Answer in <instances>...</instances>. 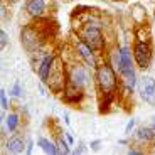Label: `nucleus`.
Wrapping results in <instances>:
<instances>
[{
  "label": "nucleus",
  "instance_id": "nucleus-1",
  "mask_svg": "<svg viewBox=\"0 0 155 155\" xmlns=\"http://www.w3.org/2000/svg\"><path fill=\"white\" fill-rule=\"evenodd\" d=\"M110 58H113V66L116 68L118 74L123 78V86L127 88L128 93L137 89V71H135V59H133V51L128 46H120L116 51H113Z\"/></svg>",
  "mask_w": 155,
  "mask_h": 155
},
{
  "label": "nucleus",
  "instance_id": "nucleus-2",
  "mask_svg": "<svg viewBox=\"0 0 155 155\" xmlns=\"http://www.w3.org/2000/svg\"><path fill=\"white\" fill-rule=\"evenodd\" d=\"M94 79H96V88L100 89L101 94H116L120 89L118 71L108 61L98 64V68L94 69Z\"/></svg>",
  "mask_w": 155,
  "mask_h": 155
},
{
  "label": "nucleus",
  "instance_id": "nucleus-3",
  "mask_svg": "<svg viewBox=\"0 0 155 155\" xmlns=\"http://www.w3.org/2000/svg\"><path fill=\"white\" fill-rule=\"evenodd\" d=\"M76 35L78 39H81L83 42H86L98 54H101L106 49V39H105V34H103V27L94 19L86 20L81 27L78 29Z\"/></svg>",
  "mask_w": 155,
  "mask_h": 155
},
{
  "label": "nucleus",
  "instance_id": "nucleus-4",
  "mask_svg": "<svg viewBox=\"0 0 155 155\" xmlns=\"http://www.w3.org/2000/svg\"><path fill=\"white\" fill-rule=\"evenodd\" d=\"M66 69H68V81L73 83L74 86H78L83 91H89L94 86V83H96L94 74L91 73L93 68H89L83 61L66 64Z\"/></svg>",
  "mask_w": 155,
  "mask_h": 155
},
{
  "label": "nucleus",
  "instance_id": "nucleus-5",
  "mask_svg": "<svg viewBox=\"0 0 155 155\" xmlns=\"http://www.w3.org/2000/svg\"><path fill=\"white\" fill-rule=\"evenodd\" d=\"M44 42H46V31L37 27V24H29L24 25L20 31V44H22L24 51H27L29 54H35L44 49Z\"/></svg>",
  "mask_w": 155,
  "mask_h": 155
},
{
  "label": "nucleus",
  "instance_id": "nucleus-6",
  "mask_svg": "<svg viewBox=\"0 0 155 155\" xmlns=\"http://www.w3.org/2000/svg\"><path fill=\"white\" fill-rule=\"evenodd\" d=\"M66 83H68V69H66V62L62 61L61 58L56 59L54 66L51 69V74L47 78V81L44 84L49 88L51 93L54 94H61L66 88Z\"/></svg>",
  "mask_w": 155,
  "mask_h": 155
},
{
  "label": "nucleus",
  "instance_id": "nucleus-7",
  "mask_svg": "<svg viewBox=\"0 0 155 155\" xmlns=\"http://www.w3.org/2000/svg\"><path fill=\"white\" fill-rule=\"evenodd\" d=\"M133 59H135V64L140 69H148V66L152 64V59H153V47L150 46L148 41H143V39L135 41V44H133Z\"/></svg>",
  "mask_w": 155,
  "mask_h": 155
},
{
  "label": "nucleus",
  "instance_id": "nucleus-8",
  "mask_svg": "<svg viewBox=\"0 0 155 155\" xmlns=\"http://www.w3.org/2000/svg\"><path fill=\"white\" fill-rule=\"evenodd\" d=\"M56 59H58V56L54 54V52H41L39 54V59L37 62H35V73H37L39 79H41V83H46L47 78H49L51 74V69H52V66H54Z\"/></svg>",
  "mask_w": 155,
  "mask_h": 155
},
{
  "label": "nucleus",
  "instance_id": "nucleus-9",
  "mask_svg": "<svg viewBox=\"0 0 155 155\" xmlns=\"http://www.w3.org/2000/svg\"><path fill=\"white\" fill-rule=\"evenodd\" d=\"M137 91L147 105L155 106V78L142 76L137 83Z\"/></svg>",
  "mask_w": 155,
  "mask_h": 155
},
{
  "label": "nucleus",
  "instance_id": "nucleus-10",
  "mask_svg": "<svg viewBox=\"0 0 155 155\" xmlns=\"http://www.w3.org/2000/svg\"><path fill=\"white\" fill-rule=\"evenodd\" d=\"M74 51H76V56L79 58V61H83L84 64H88V66L93 68V69L98 68L100 61L96 59V52H94L86 42H83L81 39H76V42H74Z\"/></svg>",
  "mask_w": 155,
  "mask_h": 155
},
{
  "label": "nucleus",
  "instance_id": "nucleus-11",
  "mask_svg": "<svg viewBox=\"0 0 155 155\" xmlns=\"http://www.w3.org/2000/svg\"><path fill=\"white\" fill-rule=\"evenodd\" d=\"M86 98V91L79 89L78 86H74L73 83L68 81L66 83V88L64 91L61 93V100L66 103V105H71V106H79L84 101Z\"/></svg>",
  "mask_w": 155,
  "mask_h": 155
},
{
  "label": "nucleus",
  "instance_id": "nucleus-12",
  "mask_svg": "<svg viewBox=\"0 0 155 155\" xmlns=\"http://www.w3.org/2000/svg\"><path fill=\"white\" fill-rule=\"evenodd\" d=\"M24 8L32 20H41L47 12V2L46 0H25Z\"/></svg>",
  "mask_w": 155,
  "mask_h": 155
},
{
  "label": "nucleus",
  "instance_id": "nucleus-13",
  "mask_svg": "<svg viewBox=\"0 0 155 155\" xmlns=\"http://www.w3.org/2000/svg\"><path fill=\"white\" fill-rule=\"evenodd\" d=\"M25 148H27L25 147V140L17 132L12 133L7 138V142H5V150L8 153H22V152H25Z\"/></svg>",
  "mask_w": 155,
  "mask_h": 155
},
{
  "label": "nucleus",
  "instance_id": "nucleus-14",
  "mask_svg": "<svg viewBox=\"0 0 155 155\" xmlns=\"http://www.w3.org/2000/svg\"><path fill=\"white\" fill-rule=\"evenodd\" d=\"M135 140H137V143H140V145L153 143V140H155V130H153L152 127L137 128V132H135Z\"/></svg>",
  "mask_w": 155,
  "mask_h": 155
},
{
  "label": "nucleus",
  "instance_id": "nucleus-15",
  "mask_svg": "<svg viewBox=\"0 0 155 155\" xmlns=\"http://www.w3.org/2000/svg\"><path fill=\"white\" fill-rule=\"evenodd\" d=\"M37 145H39V148H41V150H42L44 153H49V155H56V153H59L56 142H51V140L44 138V137H41V138L37 140Z\"/></svg>",
  "mask_w": 155,
  "mask_h": 155
},
{
  "label": "nucleus",
  "instance_id": "nucleus-16",
  "mask_svg": "<svg viewBox=\"0 0 155 155\" xmlns=\"http://www.w3.org/2000/svg\"><path fill=\"white\" fill-rule=\"evenodd\" d=\"M5 127H7V130L10 133L17 132L20 127V113L14 111V113H8L7 115V120H5Z\"/></svg>",
  "mask_w": 155,
  "mask_h": 155
},
{
  "label": "nucleus",
  "instance_id": "nucleus-17",
  "mask_svg": "<svg viewBox=\"0 0 155 155\" xmlns=\"http://www.w3.org/2000/svg\"><path fill=\"white\" fill-rule=\"evenodd\" d=\"M116 94H101V100H100V105H98V108H100V113L101 115H106V113L110 111V108H111L113 101H115Z\"/></svg>",
  "mask_w": 155,
  "mask_h": 155
},
{
  "label": "nucleus",
  "instance_id": "nucleus-18",
  "mask_svg": "<svg viewBox=\"0 0 155 155\" xmlns=\"http://www.w3.org/2000/svg\"><path fill=\"white\" fill-rule=\"evenodd\" d=\"M56 145H58L59 153H69L71 152V147L68 145L66 140H64V135H59L58 138H56Z\"/></svg>",
  "mask_w": 155,
  "mask_h": 155
},
{
  "label": "nucleus",
  "instance_id": "nucleus-19",
  "mask_svg": "<svg viewBox=\"0 0 155 155\" xmlns=\"http://www.w3.org/2000/svg\"><path fill=\"white\" fill-rule=\"evenodd\" d=\"M0 105H2L4 111H8V98H7V93H5L4 88L0 89Z\"/></svg>",
  "mask_w": 155,
  "mask_h": 155
},
{
  "label": "nucleus",
  "instance_id": "nucleus-20",
  "mask_svg": "<svg viewBox=\"0 0 155 155\" xmlns=\"http://www.w3.org/2000/svg\"><path fill=\"white\" fill-rule=\"evenodd\" d=\"M7 46H8V35H7V32L2 29V31H0V47L5 49Z\"/></svg>",
  "mask_w": 155,
  "mask_h": 155
},
{
  "label": "nucleus",
  "instance_id": "nucleus-21",
  "mask_svg": "<svg viewBox=\"0 0 155 155\" xmlns=\"http://www.w3.org/2000/svg\"><path fill=\"white\" fill-rule=\"evenodd\" d=\"M12 96L14 98L22 96V86H20V83H15V84H14V88H12Z\"/></svg>",
  "mask_w": 155,
  "mask_h": 155
},
{
  "label": "nucleus",
  "instance_id": "nucleus-22",
  "mask_svg": "<svg viewBox=\"0 0 155 155\" xmlns=\"http://www.w3.org/2000/svg\"><path fill=\"white\" fill-rule=\"evenodd\" d=\"M135 118H130V120H128V123H127V128H125V133H130L133 130V128H135Z\"/></svg>",
  "mask_w": 155,
  "mask_h": 155
},
{
  "label": "nucleus",
  "instance_id": "nucleus-23",
  "mask_svg": "<svg viewBox=\"0 0 155 155\" xmlns=\"http://www.w3.org/2000/svg\"><path fill=\"white\" fill-rule=\"evenodd\" d=\"M62 135H64V140H66V142H68V145H69V147H73V145H74V137L73 135H71V133H62Z\"/></svg>",
  "mask_w": 155,
  "mask_h": 155
},
{
  "label": "nucleus",
  "instance_id": "nucleus-24",
  "mask_svg": "<svg viewBox=\"0 0 155 155\" xmlns=\"http://www.w3.org/2000/svg\"><path fill=\"white\" fill-rule=\"evenodd\" d=\"M128 153H130V155H140V153H142V148H130Z\"/></svg>",
  "mask_w": 155,
  "mask_h": 155
},
{
  "label": "nucleus",
  "instance_id": "nucleus-25",
  "mask_svg": "<svg viewBox=\"0 0 155 155\" xmlns=\"http://www.w3.org/2000/svg\"><path fill=\"white\" fill-rule=\"evenodd\" d=\"M100 147H101V142H100V140H94L93 143H91V148H93V150H98Z\"/></svg>",
  "mask_w": 155,
  "mask_h": 155
},
{
  "label": "nucleus",
  "instance_id": "nucleus-26",
  "mask_svg": "<svg viewBox=\"0 0 155 155\" xmlns=\"http://www.w3.org/2000/svg\"><path fill=\"white\" fill-rule=\"evenodd\" d=\"M32 148H34V142L29 140V145H27V148H25V152H27V153H32Z\"/></svg>",
  "mask_w": 155,
  "mask_h": 155
},
{
  "label": "nucleus",
  "instance_id": "nucleus-27",
  "mask_svg": "<svg viewBox=\"0 0 155 155\" xmlns=\"http://www.w3.org/2000/svg\"><path fill=\"white\" fill-rule=\"evenodd\" d=\"M64 121H66V125H69V115H68V113H66V115H64Z\"/></svg>",
  "mask_w": 155,
  "mask_h": 155
},
{
  "label": "nucleus",
  "instance_id": "nucleus-28",
  "mask_svg": "<svg viewBox=\"0 0 155 155\" xmlns=\"http://www.w3.org/2000/svg\"><path fill=\"white\" fill-rule=\"evenodd\" d=\"M152 128H153V130H155V121H153V123H152Z\"/></svg>",
  "mask_w": 155,
  "mask_h": 155
},
{
  "label": "nucleus",
  "instance_id": "nucleus-29",
  "mask_svg": "<svg viewBox=\"0 0 155 155\" xmlns=\"http://www.w3.org/2000/svg\"><path fill=\"white\" fill-rule=\"evenodd\" d=\"M5 2H12V0H5Z\"/></svg>",
  "mask_w": 155,
  "mask_h": 155
}]
</instances>
